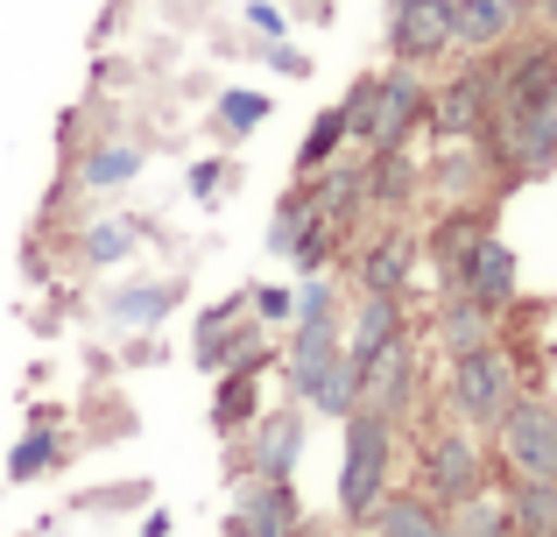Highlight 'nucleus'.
<instances>
[{"instance_id":"16","label":"nucleus","mask_w":557,"mask_h":537,"mask_svg":"<svg viewBox=\"0 0 557 537\" xmlns=\"http://www.w3.org/2000/svg\"><path fill=\"white\" fill-rule=\"evenodd\" d=\"M487 93H494L487 71H466V78L451 85L445 99H437V127H445V135H473V113L487 107Z\"/></svg>"},{"instance_id":"21","label":"nucleus","mask_w":557,"mask_h":537,"mask_svg":"<svg viewBox=\"0 0 557 537\" xmlns=\"http://www.w3.org/2000/svg\"><path fill=\"white\" fill-rule=\"evenodd\" d=\"M332 304H339V297H332V283H325V276H311V283L297 290V312H289V318H297V346L332 340Z\"/></svg>"},{"instance_id":"17","label":"nucleus","mask_w":557,"mask_h":537,"mask_svg":"<svg viewBox=\"0 0 557 537\" xmlns=\"http://www.w3.org/2000/svg\"><path fill=\"white\" fill-rule=\"evenodd\" d=\"M85 192H113V184H135L141 178V149L135 142H113V149H92L85 156Z\"/></svg>"},{"instance_id":"6","label":"nucleus","mask_w":557,"mask_h":537,"mask_svg":"<svg viewBox=\"0 0 557 537\" xmlns=\"http://www.w3.org/2000/svg\"><path fill=\"white\" fill-rule=\"evenodd\" d=\"M451 403H459V417H473V425H502V411L516 396H508V361L494 354V346H466L459 368H451Z\"/></svg>"},{"instance_id":"8","label":"nucleus","mask_w":557,"mask_h":537,"mask_svg":"<svg viewBox=\"0 0 557 537\" xmlns=\"http://www.w3.org/2000/svg\"><path fill=\"white\" fill-rule=\"evenodd\" d=\"M395 332H403V304H395L388 290H368V304H360V318H354V346H346V368H354L360 396H368V375L381 368Z\"/></svg>"},{"instance_id":"14","label":"nucleus","mask_w":557,"mask_h":537,"mask_svg":"<svg viewBox=\"0 0 557 537\" xmlns=\"http://www.w3.org/2000/svg\"><path fill=\"white\" fill-rule=\"evenodd\" d=\"M297 453H304V417H297V411H275L269 425H261L255 467L269 474V481H289V467H297Z\"/></svg>"},{"instance_id":"32","label":"nucleus","mask_w":557,"mask_h":537,"mask_svg":"<svg viewBox=\"0 0 557 537\" xmlns=\"http://www.w3.org/2000/svg\"><path fill=\"white\" fill-rule=\"evenodd\" d=\"M255 312H261V318H275V326H283V318L297 312V297H289V290H261V297H255Z\"/></svg>"},{"instance_id":"10","label":"nucleus","mask_w":557,"mask_h":537,"mask_svg":"<svg viewBox=\"0 0 557 537\" xmlns=\"http://www.w3.org/2000/svg\"><path fill=\"white\" fill-rule=\"evenodd\" d=\"M544 99H557V50H530V57L508 64L502 85H494V121L530 113V107H544Z\"/></svg>"},{"instance_id":"2","label":"nucleus","mask_w":557,"mask_h":537,"mask_svg":"<svg viewBox=\"0 0 557 537\" xmlns=\"http://www.w3.org/2000/svg\"><path fill=\"white\" fill-rule=\"evenodd\" d=\"M417 113H423V85L409 71H388V78H368L346 99V135H360L368 149H395Z\"/></svg>"},{"instance_id":"9","label":"nucleus","mask_w":557,"mask_h":537,"mask_svg":"<svg viewBox=\"0 0 557 537\" xmlns=\"http://www.w3.org/2000/svg\"><path fill=\"white\" fill-rule=\"evenodd\" d=\"M459 297L466 304H480V312H502L508 297H516V248L508 241H494V234H480L473 241V263H466V276H459Z\"/></svg>"},{"instance_id":"24","label":"nucleus","mask_w":557,"mask_h":537,"mask_svg":"<svg viewBox=\"0 0 557 537\" xmlns=\"http://www.w3.org/2000/svg\"><path fill=\"white\" fill-rule=\"evenodd\" d=\"M459 510H466V516H459V524H451L459 537H508V530H516V516H508L502 502L487 496V488H480L473 502H459Z\"/></svg>"},{"instance_id":"31","label":"nucleus","mask_w":557,"mask_h":537,"mask_svg":"<svg viewBox=\"0 0 557 537\" xmlns=\"http://www.w3.org/2000/svg\"><path fill=\"white\" fill-rule=\"evenodd\" d=\"M261 113H269V99H255V93H226V99H219V121H226L233 135H247Z\"/></svg>"},{"instance_id":"18","label":"nucleus","mask_w":557,"mask_h":537,"mask_svg":"<svg viewBox=\"0 0 557 537\" xmlns=\"http://www.w3.org/2000/svg\"><path fill=\"white\" fill-rule=\"evenodd\" d=\"M409 263H417V248H409L403 234H388V241H374V248H368L360 283H368V290H388V297H395V290H403V276H409Z\"/></svg>"},{"instance_id":"33","label":"nucleus","mask_w":557,"mask_h":537,"mask_svg":"<svg viewBox=\"0 0 557 537\" xmlns=\"http://www.w3.org/2000/svg\"><path fill=\"white\" fill-rule=\"evenodd\" d=\"M247 22H255L261 36H283V28H289V22H283V8H269V0H255V8H247Z\"/></svg>"},{"instance_id":"4","label":"nucleus","mask_w":557,"mask_h":537,"mask_svg":"<svg viewBox=\"0 0 557 537\" xmlns=\"http://www.w3.org/2000/svg\"><path fill=\"white\" fill-rule=\"evenodd\" d=\"M502 453L522 481H557V411L544 403H508L502 411Z\"/></svg>"},{"instance_id":"28","label":"nucleus","mask_w":557,"mask_h":537,"mask_svg":"<svg viewBox=\"0 0 557 537\" xmlns=\"http://www.w3.org/2000/svg\"><path fill=\"white\" fill-rule=\"evenodd\" d=\"M57 460V439H50V425H36L22 446H14V460H8V481H28V474H42Z\"/></svg>"},{"instance_id":"26","label":"nucleus","mask_w":557,"mask_h":537,"mask_svg":"<svg viewBox=\"0 0 557 537\" xmlns=\"http://www.w3.org/2000/svg\"><path fill=\"white\" fill-rule=\"evenodd\" d=\"M339 142H346V107H332V113H318V121H311V135H304V149H297V163L318 170L325 156H339Z\"/></svg>"},{"instance_id":"36","label":"nucleus","mask_w":557,"mask_h":537,"mask_svg":"<svg viewBox=\"0 0 557 537\" xmlns=\"http://www.w3.org/2000/svg\"><path fill=\"white\" fill-rule=\"evenodd\" d=\"M311 8H332V0H311Z\"/></svg>"},{"instance_id":"20","label":"nucleus","mask_w":557,"mask_h":537,"mask_svg":"<svg viewBox=\"0 0 557 537\" xmlns=\"http://www.w3.org/2000/svg\"><path fill=\"white\" fill-rule=\"evenodd\" d=\"M381 361H388V368H374V375H368V389H381L374 411H388V417H395V411H409V389H417V361H409L395 340H388V354H381Z\"/></svg>"},{"instance_id":"29","label":"nucleus","mask_w":557,"mask_h":537,"mask_svg":"<svg viewBox=\"0 0 557 537\" xmlns=\"http://www.w3.org/2000/svg\"><path fill=\"white\" fill-rule=\"evenodd\" d=\"M127 248H135V227H121V220H107V227L85 234V263H121Z\"/></svg>"},{"instance_id":"25","label":"nucleus","mask_w":557,"mask_h":537,"mask_svg":"<svg viewBox=\"0 0 557 537\" xmlns=\"http://www.w3.org/2000/svg\"><path fill=\"white\" fill-rule=\"evenodd\" d=\"M480 326H487V312H480V304H445V312H437V340L451 346V354H466V346H480Z\"/></svg>"},{"instance_id":"22","label":"nucleus","mask_w":557,"mask_h":537,"mask_svg":"<svg viewBox=\"0 0 557 537\" xmlns=\"http://www.w3.org/2000/svg\"><path fill=\"white\" fill-rule=\"evenodd\" d=\"M516 530H530V537H557V481H522V496H516Z\"/></svg>"},{"instance_id":"3","label":"nucleus","mask_w":557,"mask_h":537,"mask_svg":"<svg viewBox=\"0 0 557 537\" xmlns=\"http://www.w3.org/2000/svg\"><path fill=\"white\" fill-rule=\"evenodd\" d=\"M289 382H297V396H311L318 411H332V417H346V411L360 403V382H354V368H346L339 332H332V340L297 346V361H289Z\"/></svg>"},{"instance_id":"23","label":"nucleus","mask_w":557,"mask_h":537,"mask_svg":"<svg viewBox=\"0 0 557 537\" xmlns=\"http://www.w3.org/2000/svg\"><path fill=\"white\" fill-rule=\"evenodd\" d=\"M473 241H480V227H473V220H451V227H437V269H445V283H451V290H459L466 263H473Z\"/></svg>"},{"instance_id":"1","label":"nucleus","mask_w":557,"mask_h":537,"mask_svg":"<svg viewBox=\"0 0 557 537\" xmlns=\"http://www.w3.org/2000/svg\"><path fill=\"white\" fill-rule=\"evenodd\" d=\"M388 453H395V431H388V411L374 403H354L346 411V474H339V502L346 516H368L388 488Z\"/></svg>"},{"instance_id":"35","label":"nucleus","mask_w":557,"mask_h":537,"mask_svg":"<svg viewBox=\"0 0 557 537\" xmlns=\"http://www.w3.org/2000/svg\"><path fill=\"white\" fill-rule=\"evenodd\" d=\"M431 537H459V530H451V524H437V530H431Z\"/></svg>"},{"instance_id":"11","label":"nucleus","mask_w":557,"mask_h":537,"mask_svg":"<svg viewBox=\"0 0 557 537\" xmlns=\"http://www.w3.org/2000/svg\"><path fill=\"white\" fill-rule=\"evenodd\" d=\"M423 481H431V496L445 502V510H459V502L480 496V460L466 439H437L431 460H423Z\"/></svg>"},{"instance_id":"12","label":"nucleus","mask_w":557,"mask_h":537,"mask_svg":"<svg viewBox=\"0 0 557 537\" xmlns=\"http://www.w3.org/2000/svg\"><path fill=\"white\" fill-rule=\"evenodd\" d=\"M233 530L240 537H289L297 530V496H289V481H269V474H261V488L240 502Z\"/></svg>"},{"instance_id":"34","label":"nucleus","mask_w":557,"mask_h":537,"mask_svg":"<svg viewBox=\"0 0 557 537\" xmlns=\"http://www.w3.org/2000/svg\"><path fill=\"white\" fill-rule=\"evenodd\" d=\"M536 8H544V22H557V0H536Z\"/></svg>"},{"instance_id":"7","label":"nucleus","mask_w":557,"mask_h":537,"mask_svg":"<svg viewBox=\"0 0 557 537\" xmlns=\"http://www.w3.org/2000/svg\"><path fill=\"white\" fill-rule=\"evenodd\" d=\"M494 142H502V156L522 170V178H544L557 163V99L530 113H508V121H494Z\"/></svg>"},{"instance_id":"15","label":"nucleus","mask_w":557,"mask_h":537,"mask_svg":"<svg viewBox=\"0 0 557 537\" xmlns=\"http://www.w3.org/2000/svg\"><path fill=\"white\" fill-rule=\"evenodd\" d=\"M368 516L381 524V537H431V530H437L431 496H381Z\"/></svg>"},{"instance_id":"19","label":"nucleus","mask_w":557,"mask_h":537,"mask_svg":"<svg viewBox=\"0 0 557 537\" xmlns=\"http://www.w3.org/2000/svg\"><path fill=\"white\" fill-rule=\"evenodd\" d=\"M170 304H177L170 283H141V290H121V297L107 304V318H121V326H163Z\"/></svg>"},{"instance_id":"5","label":"nucleus","mask_w":557,"mask_h":537,"mask_svg":"<svg viewBox=\"0 0 557 537\" xmlns=\"http://www.w3.org/2000/svg\"><path fill=\"white\" fill-rule=\"evenodd\" d=\"M459 22V0H388V50L395 64H423L451 42Z\"/></svg>"},{"instance_id":"13","label":"nucleus","mask_w":557,"mask_h":537,"mask_svg":"<svg viewBox=\"0 0 557 537\" xmlns=\"http://www.w3.org/2000/svg\"><path fill=\"white\" fill-rule=\"evenodd\" d=\"M516 8H522V0H459L451 42H466V50H487V42H502L508 28H516Z\"/></svg>"},{"instance_id":"30","label":"nucleus","mask_w":557,"mask_h":537,"mask_svg":"<svg viewBox=\"0 0 557 537\" xmlns=\"http://www.w3.org/2000/svg\"><path fill=\"white\" fill-rule=\"evenodd\" d=\"M304 212H311V192H297V198H283V212L269 220V255H289V241H297V227H304Z\"/></svg>"},{"instance_id":"27","label":"nucleus","mask_w":557,"mask_h":537,"mask_svg":"<svg viewBox=\"0 0 557 537\" xmlns=\"http://www.w3.org/2000/svg\"><path fill=\"white\" fill-rule=\"evenodd\" d=\"M212 417H219V425H226V431L255 417V368H233L226 382H219V411H212Z\"/></svg>"}]
</instances>
